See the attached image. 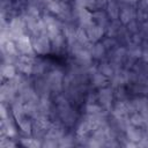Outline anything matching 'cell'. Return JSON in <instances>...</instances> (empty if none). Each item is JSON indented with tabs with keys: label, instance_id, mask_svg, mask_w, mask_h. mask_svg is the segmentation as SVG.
Here are the masks:
<instances>
[{
	"label": "cell",
	"instance_id": "cell-1",
	"mask_svg": "<svg viewBox=\"0 0 148 148\" xmlns=\"http://www.w3.org/2000/svg\"><path fill=\"white\" fill-rule=\"evenodd\" d=\"M31 42H32L34 50L39 54H45L51 49V42L47 34H40L37 36H34Z\"/></svg>",
	"mask_w": 148,
	"mask_h": 148
},
{
	"label": "cell",
	"instance_id": "cell-2",
	"mask_svg": "<svg viewBox=\"0 0 148 148\" xmlns=\"http://www.w3.org/2000/svg\"><path fill=\"white\" fill-rule=\"evenodd\" d=\"M64 80H65L64 75L60 71H52L49 73V75L46 77V82H47L50 89L53 91H59L62 88Z\"/></svg>",
	"mask_w": 148,
	"mask_h": 148
},
{
	"label": "cell",
	"instance_id": "cell-3",
	"mask_svg": "<svg viewBox=\"0 0 148 148\" xmlns=\"http://www.w3.org/2000/svg\"><path fill=\"white\" fill-rule=\"evenodd\" d=\"M34 64H35V59L25 54L18 57V59L16 60V67L23 74H31L34 69Z\"/></svg>",
	"mask_w": 148,
	"mask_h": 148
},
{
	"label": "cell",
	"instance_id": "cell-4",
	"mask_svg": "<svg viewBox=\"0 0 148 148\" xmlns=\"http://www.w3.org/2000/svg\"><path fill=\"white\" fill-rule=\"evenodd\" d=\"M16 42V46H17V50L22 53V54H25V56H31L34 53V46H32V42L29 39L28 36L25 35H22L18 39L15 40Z\"/></svg>",
	"mask_w": 148,
	"mask_h": 148
},
{
	"label": "cell",
	"instance_id": "cell-5",
	"mask_svg": "<svg viewBox=\"0 0 148 148\" xmlns=\"http://www.w3.org/2000/svg\"><path fill=\"white\" fill-rule=\"evenodd\" d=\"M83 28L87 32V36H88V39H89L90 43L91 42H97L103 36V32H104L103 27L96 24L95 22H92L91 24H89L87 27H83Z\"/></svg>",
	"mask_w": 148,
	"mask_h": 148
},
{
	"label": "cell",
	"instance_id": "cell-6",
	"mask_svg": "<svg viewBox=\"0 0 148 148\" xmlns=\"http://www.w3.org/2000/svg\"><path fill=\"white\" fill-rule=\"evenodd\" d=\"M42 20L44 22V25H45V29H46V34L47 35L54 34V32H58V31H61L60 30V23L54 17L49 16V15H45Z\"/></svg>",
	"mask_w": 148,
	"mask_h": 148
},
{
	"label": "cell",
	"instance_id": "cell-7",
	"mask_svg": "<svg viewBox=\"0 0 148 148\" xmlns=\"http://www.w3.org/2000/svg\"><path fill=\"white\" fill-rule=\"evenodd\" d=\"M126 134L130 141H134V142H139L141 140L145 139L143 133L138 128V126H134L131 124V126H127L126 128Z\"/></svg>",
	"mask_w": 148,
	"mask_h": 148
},
{
	"label": "cell",
	"instance_id": "cell-8",
	"mask_svg": "<svg viewBox=\"0 0 148 148\" xmlns=\"http://www.w3.org/2000/svg\"><path fill=\"white\" fill-rule=\"evenodd\" d=\"M130 80V74L126 71H118L112 75V84L114 87H120Z\"/></svg>",
	"mask_w": 148,
	"mask_h": 148
},
{
	"label": "cell",
	"instance_id": "cell-9",
	"mask_svg": "<svg viewBox=\"0 0 148 148\" xmlns=\"http://www.w3.org/2000/svg\"><path fill=\"white\" fill-rule=\"evenodd\" d=\"M135 12L133 8L131 7H124L120 13H119V18L124 24H128L130 22H132L135 18Z\"/></svg>",
	"mask_w": 148,
	"mask_h": 148
},
{
	"label": "cell",
	"instance_id": "cell-10",
	"mask_svg": "<svg viewBox=\"0 0 148 148\" xmlns=\"http://www.w3.org/2000/svg\"><path fill=\"white\" fill-rule=\"evenodd\" d=\"M98 98H99L101 104L104 108H109L111 105V102H112V91H111V89H109V88L101 89V91L98 94Z\"/></svg>",
	"mask_w": 148,
	"mask_h": 148
},
{
	"label": "cell",
	"instance_id": "cell-11",
	"mask_svg": "<svg viewBox=\"0 0 148 148\" xmlns=\"http://www.w3.org/2000/svg\"><path fill=\"white\" fill-rule=\"evenodd\" d=\"M15 119L17 120L20 128H21L24 133H31V132H32V125H31L30 120L27 118V114L21 116V117H17V118H15Z\"/></svg>",
	"mask_w": 148,
	"mask_h": 148
},
{
	"label": "cell",
	"instance_id": "cell-12",
	"mask_svg": "<svg viewBox=\"0 0 148 148\" xmlns=\"http://www.w3.org/2000/svg\"><path fill=\"white\" fill-rule=\"evenodd\" d=\"M91 131H94V128H92V125L90 124V121L88 120V119H86V120H83L81 124H80V126L77 127V135L80 136V138H84L88 133H90Z\"/></svg>",
	"mask_w": 148,
	"mask_h": 148
},
{
	"label": "cell",
	"instance_id": "cell-13",
	"mask_svg": "<svg viewBox=\"0 0 148 148\" xmlns=\"http://www.w3.org/2000/svg\"><path fill=\"white\" fill-rule=\"evenodd\" d=\"M106 8H108V14H109V16H110L111 18L116 20V18H118V17H119L120 9H119L118 3H117L114 0H109Z\"/></svg>",
	"mask_w": 148,
	"mask_h": 148
},
{
	"label": "cell",
	"instance_id": "cell-14",
	"mask_svg": "<svg viewBox=\"0 0 148 148\" xmlns=\"http://www.w3.org/2000/svg\"><path fill=\"white\" fill-rule=\"evenodd\" d=\"M91 81H92L95 87H104L108 82V79L104 74L96 71L94 74H91Z\"/></svg>",
	"mask_w": 148,
	"mask_h": 148
},
{
	"label": "cell",
	"instance_id": "cell-15",
	"mask_svg": "<svg viewBox=\"0 0 148 148\" xmlns=\"http://www.w3.org/2000/svg\"><path fill=\"white\" fill-rule=\"evenodd\" d=\"M105 46H104V44H102V43H97V44H95L92 47H91V56L94 57V58H97V59H99V58H102L104 54H105Z\"/></svg>",
	"mask_w": 148,
	"mask_h": 148
},
{
	"label": "cell",
	"instance_id": "cell-16",
	"mask_svg": "<svg viewBox=\"0 0 148 148\" xmlns=\"http://www.w3.org/2000/svg\"><path fill=\"white\" fill-rule=\"evenodd\" d=\"M92 20H94V22L96 23V24H98V25H101V27H105V24L108 23V16H106V14H104V13H102V12H96V13H94L92 14Z\"/></svg>",
	"mask_w": 148,
	"mask_h": 148
},
{
	"label": "cell",
	"instance_id": "cell-17",
	"mask_svg": "<svg viewBox=\"0 0 148 148\" xmlns=\"http://www.w3.org/2000/svg\"><path fill=\"white\" fill-rule=\"evenodd\" d=\"M125 56H127V51L123 47H119L114 52H113V56H112V61L113 64H120L123 61V59L125 58Z\"/></svg>",
	"mask_w": 148,
	"mask_h": 148
},
{
	"label": "cell",
	"instance_id": "cell-18",
	"mask_svg": "<svg viewBox=\"0 0 148 148\" xmlns=\"http://www.w3.org/2000/svg\"><path fill=\"white\" fill-rule=\"evenodd\" d=\"M130 123L132 124V125H134V126H142V125H145V123H146V119H145V117L140 113V112H135V113H133L132 114V117H131V119H130Z\"/></svg>",
	"mask_w": 148,
	"mask_h": 148
},
{
	"label": "cell",
	"instance_id": "cell-19",
	"mask_svg": "<svg viewBox=\"0 0 148 148\" xmlns=\"http://www.w3.org/2000/svg\"><path fill=\"white\" fill-rule=\"evenodd\" d=\"M2 76L7 79H13L15 76V67L10 64H5L2 66Z\"/></svg>",
	"mask_w": 148,
	"mask_h": 148
},
{
	"label": "cell",
	"instance_id": "cell-20",
	"mask_svg": "<svg viewBox=\"0 0 148 148\" xmlns=\"http://www.w3.org/2000/svg\"><path fill=\"white\" fill-rule=\"evenodd\" d=\"M141 54H142V52H141V50H140V47H139L138 44L132 45V46L130 47V50L127 51V56H128L130 58H132V59H135V58L140 57Z\"/></svg>",
	"mask_w": 148,
	"mask_h": 148
},
{
	"label": "cell",
	"instance_id": "cell-21",
	"mask_svg": "<svg viewBox=\"0 0 148 148\" xmlns=\"http://www.w3.org/2000/svg\"><path fill=\"white\" fill-rule=\"evenodd\" d=\"M102 108L95 103H89L87 105V112L88 114H103Z\"/></svg>",
	"mask_w": 148,
	"mask_h": 148
},
{
	"label": "cell",
	"instance_id": "cell-22",
	"mask_svg": "<svg viewBox=\"0 0 148 148\" xmlns=\"http://www.w3.org/2000/svg\"><path fill=\"white\" fill-rule=\"evenodd\" d=\"M98 72H101L102 74H104L106 77H108V76H112V75L114 74L113 68H112V66H111L110 64H102V65L99 66V71H98Z\"/></svg>",
	"mask_w": 148,
	"mask_h": 148
},
{
	"label": "cell",
	"instance_id": "cell-23",
	"mask_svg": "<svg viewBox=\"0 0 148 148\" xmlns=\"http://www.w3.org/2000/svg\"><path fill=\"white\" fill-rule=\"evenodd\" d=\"M45 69V64L44 61L42 60H35V64H34V69H32V73L34 74H42Z\"/></svg>",
	"mask_w": 148,
	"mask_h": 148
},
{
	"label": "cell",
	"instance_id": "cell-24",
	"mask_svg": "<svg viewBox=\"0 0 148 148\" xmlns=\"http://www.w3.org/2000/svg\"><path fill=\"white\" fill-rule=\"evenodd\" d=\"M22 143L27 147H38V146H42L36 139H22Z\"/></svg>",
	"mask_w": 148,
	"mask_h": 148
},
{
	"label": "cell",
	"instance_id": "cell-25",
	"mask_svg": "<svg viewBox=\"0 0 148 148\" xmlns=\"http://www.w3.org/2000/svg\"><path fill=\"white\" fill-rule=\"evenodd\" d=\"M142 58H143V60H145V62H147L148 64V49H146L143 52H142Z\"/></svg>",
	"mask_w": 148,
	"mask_h": 148
},
{
	"label": "cell",
	"instance_id": "cell-26",
	"mask_svg": "<svg viewBox=\"0 0 148 148\" xmlns=\"http://www.w3.org/2000/svg\"><path fill=\"white\" fill-rule=\"evenodd\" d=\"M145 126H146V128H147V132H148V119L146 120V123H145Z\"/></svg>",
	"mask_w": 148,
	"mask_h": 148
},
{
	"label": "cell",
	"instance_id": "cell-27",
	"mask_svg": "<svg viewBox=\"0 0 148 148\" xmlns=\"http://www.w3.org/2000/svg\"><path fill=\"white\" fill-rule=\"evenodd\" d=\"M123 1H126V2H135L138 0H123Z\"/></svg>",
	"mask_w": 148,
	"mask_h": 148
}]
</instances>
